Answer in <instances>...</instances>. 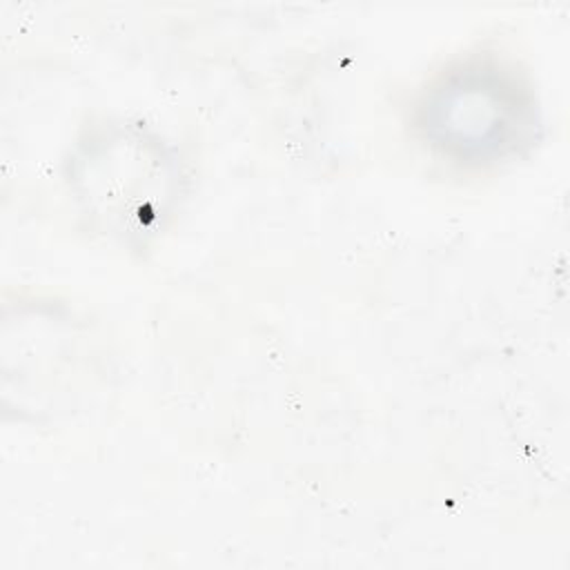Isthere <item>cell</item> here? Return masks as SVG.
Instances as JSON below:
<instances>
[{
	"mask_svg": "<svg viewBox=\"0 0 570 570\" xmlns=\"http://www.w3.org/2000/svg\"><path fill=\"white\" fill-rule=\"evenodd\" d=\"M421 140L465 167L523 156L541 136V107L530 80L508 60L476 53L439 71L414 107Z\"/></svg>",
	"mask_w": 570,
	"mask_h": 570,
	"instance_id": "6da1fadb",
	"label": "cell"
},
{
	"mask_svg": "<svg viewBox=\"0 0 570 570\" xmlns=\"http://www.w3.org/2000/svg\"><path fill=\"white\" fill-rule=\"evenodd\" d=\"M71 194L89 223L120 243H145L180 194V163L158 134L129 122L87 131L69 160Z\"/></svg>",
	"mask_w": 570,
	"mask_h": 570,
	"instance_id": "7a4b0ae2",
	"label": "cell"
}]
</instances>
